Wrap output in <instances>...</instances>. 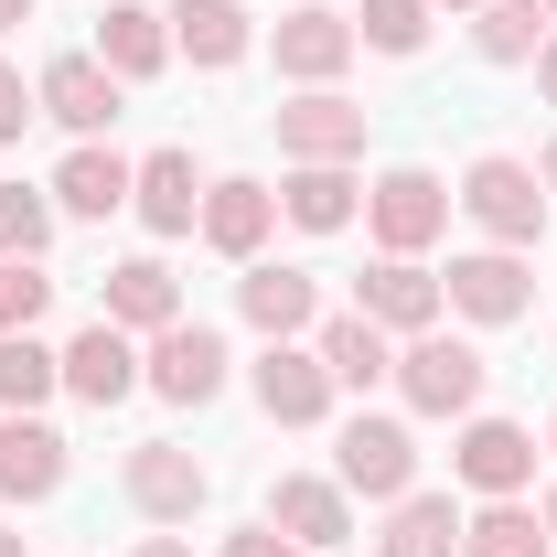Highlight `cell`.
<instances>
[{
    "mask_svg": "<svg viewBox=\"0 0 557 557\" xmlns=\"http://www.w3.org/2000/svg\"><path fill=\"white\" fill-rule=\"evenodd\" d=\"M450 205L483 225V247H547V183H536V161H515V150H483L461 183H450Z\"/></svg>",
    "mask_w": 557,
    "mask_h": 557,
    "instance_id": "6da1fadb",
    "label": "cell"
},
{
    "mask_svg": "<svg viewBox=\"0 0 557 557\" xmlns=\"http://www.w3.org/2000/svg\"><path fill=\"white\" fill-rule=\"evenodd\" d=\"M397 397H408V418H461L483 408V386H493V364H483V344H461V333H408L397 344V375H386Z\"/></svg>",
    "mask_w": 557,
    "mask_h": 557,
    "instance_id": "7a4b0ae2",
    "label": "cell"
},
{
    "mask_svg": "<svg viewBox=\"0 0 557 557\" xmlns=\"http://www.w3.org/2000/svg\"><path fill=\"white\" fill-rule=\"evenodd\" d=\"M450 183L429 172V161H397V172H375L364 183V225H375V258H429L440 236H450Z\"/></svg>",
    "mask_w": 557,
    "mask_h": 557,
    "instance_id": "3957f363",
    "label": "cell"
},
{
    "mask_svg": "<svg viewBox=\"0 0 557 557\" xmlns=\"http://www.w3.org/2000/svg\"><path fill=\"white\" fill-rule=\"evenodd\" d=\"M333 483L364 493V504H397V493H418V429L386 408H354L344 429H333Z\"/></svg>",
    "mask_w": 557,
    "mask_h": 557,
    "instance_id": "277c9868",
    "label": "cell"
},
{
    "mask_svg": "<svg viewBox=\"0 0 557 557\" xmlns=\"http://www.w3.org/2000/svg\"><path fill=\"white\" fill-rule=\"evenodd\" d=\"M225 375H236V354H225V333L194 322V311H183L172 333H150V344H139V386H150L161 408H214V397H225Z\"/></svg>",
    "mask_w": 557,
    "mask_h": 557,
    "instance_id": "5b68a950",
    "label": "cell"
},
{
    "mask_svg": "<svg viewBox=\"0 0 557 557\" xmlns=\"http://www.w3.org/2000/svg\"><path fill=\"white\" fill-rule=\"evenodd\" d=\"M440 300H450L461 322L504 333V322L536 311V258H525V247H461V258L440 269Z\"/></svg>",
    "mask_w": 557,
    "mask_h": 557,
    "instance_id": "8992f818",
    "label": "cell"
},
{
    "mask_svg": "<svg viewBox=\"0 0 557 557\" xmlns=\"http://www.w3.org/2000/svg\"><path fill=\"white\" fill-rule=\"evenodd\" d=\"M450 483H461V493H483V504L525 493V483H536V429H525V418L472 408V418H461V440H450Z\"/></svg>",
    "mask_w": 557,
    "mask_h": 557,
    "instance_id": "52a82bcc",
    "label": "cell"
},
{
    "mask_svg": "<svg viewBox=\"0 0 557 557\" xmlns=\"http://www.w3.org/2000/svg\"><path fill=\"white\" fill-rule=\"evenodd\" d=\"M119 493H129L139 525H194V515H205V493H214V472L183 450V440H139L129 461H119Z\"/></svg>",
    "mask_w": 557,
    "mask_h": 557,
    "instance_id": "ba28073f",
    "label": "cell"
},
{
    "mask_svg": "<svg viewBox=\"0 0 557 557\" xmlns=\"http://www.w3.org/2000/svg\"><path fill=\"white\" fill-rule=\"evenodd\" d=\"M247 397H258V418H269V429H322L344 386H333V364H322L311 344H258V364H247Z\"/></svg>",
    "mask_w": 557,
    "mask_h": 557,
    "instance_id": "9c48e42d",
    "label": "cell"
},
{
    "mask_svg": "<svg viewBox=\"0 0 557 557\" xmlns=\"http://www.w3.org/2000/svg\"><path fill=\"white\" fill-rule=\"evenodd\" d=\"M354 54H364V44H354V11L300 0V11H278V22H269V65L289 75V86H344Z\"/></svg>",
    "mask_w": 557,
    "mask_h": 557,
    "instance_id": "30bf717a",
    "label": "cell"
},
{
    "mask_svg": "<svg viewBox=\"0 0 557 557\" xmlns=\"http://www.w3.org/2000/svg\"><path fill=\"white\" fill-rule=\"evenodd\" d=\"M354 311H364L375 333H397V344L450 322V300H440V269H429V258H375V269L354 278Z\"/></svg>",
    "mask_w": 557,
    "mask_h": 557,
    "instance_id": "8fae6325",
    "label": "cell"
},
{
    "mask_svg": "<svg viewBox=\"0 0 557 557\" xmlns=\"http://www.w3.org/2000/svg\"><path fill=\"white\" fill-rule=\"evenodd\" d=\"M236 311H247L258 344H311V322H322V278H311V269H278V258H247V269H236Z\"/></svg>",
    "mask_w": 557,
    "mask_h": 557,
    "instance_id": "7c38bea8",
    "label": "cell"
},
{
    "mask_svg": "<svg viewBox=\"0 0 557 557\" xmlns=\"http://www.w3.org/2000/svg\"><path fill=\"white\" fill-rule=\"evenodd\" d=\"M33 97H44V119H54L65 139H108L119 108H129V86L97 65V54H54V65L33 75Z\"/></svg>",
    "mask_w": 557,
    "mask_h": 557,
    "instance_id": "4fadbf2b",
    "label": "cell"
},
{
    "mask_svg": "<svg viewBox=\"0 0 557 557\" xmlns=\"http://www.w3.org/2000/svg\"><path fill=\"white\" fill-rule=\"evenodd\" d=\"M194 236H205L214 258H236V269H247V258H269V236H278V183L214 172V183H205V225H194Z\"/></svg>",
    "mask_w": 557,
    "mask_h": 557,
    "instance_id": "5bb4252c",
    "label": "cell"
},
{
    "mask_svg": "<svg viewBox=\"0 0 557 557\" xmlns=\"http://www.w3.org/2000/svg\"><path fill=\"white\" fill-rule=\"evenodd\" d=\"M65 397H75V408H97V418L129 408V397H139V333H119V322L97 311V322L65 344Z\"/></svg>",
    "mask_w": 557,
    "mask_h": 557,
    "instance_id": "9a60e30c",
    "label": "cell"
},
{
    "mask_svg": "<svg viewBox=\"0 0 557 557\" xmlns=\"http://www.w3.org/2000/svg\"><path fill=\"white\" fill-rule=\"evenodd\" d=\"M278 161H364V108L344 86H300L278 108Z\"/></svg>",
    "mask_w": 557,
    "mask_h": 557,
    "instance_id": "2e32d148",
    "label": "cell"
},
{
    "mask_svg": "<svg viewBox=\"0 0 557 557\" xmlns=\"http://www.w3.org/2000/svg\"><path fill=\"white\" fill-rule=\"evenodd\" d=\"M129 183H139V161L129 150H108V139H75L65 161H54V214H75V225H108V214H129Z\"/></svg>",
    "mask_w": 557,
    "mask_h": 557,
    "instance_id": "e0dca14e",
    "label": "cell"
},
{
    "mask_svg": "<svg viewBox=\"0 0 557 557\" xmlns=\"http://www.w3.org/2000/svg\"><path fill=\"white\" fill-rule=\"evenodd\" d=\"M161 22H172V54L194 75H225V65L258 54V11H247V0H172Z\"/></svg>",
    "mask_w": 557,
    "mask_h": 557,
    "instance_id": "ac0fdd59",
    "label": "cell"
},
{
    "mask_svg": "<svg viewBox=\"0 0 557 557\" xmlns=\"http://www.w3.org/2000/svg\"><path fill=\"white\" fill-rule=\"evenodd\" d=\"M97 311H108L119 333H139V344H150V333H172V322H183V278H172V258H150V247L119 258V269L97 278Z\"/></svg>",
    "mask_w": 557,
    "mask_h": 557,
    "instance_id": "d6986e66",
    "label": "cell"
},
{
    "mask_svg": "<svg viewBox=\"0 0 557 557\" xmlns=\"http://www.w3.org/2000/svg\"><path fill=\"white\" fill-rule=\"evenodd\" d=\"M354 214H364V172H354V161H289V172H278V225L344 236Z\"/></svg>",
    "mask_w": 557,
    "mask_h": 557,
    "instance_id": "ffe728a7",
    "label": "cell"
},
{
    "mask_svg": "<svg viewBox=\"0 0 557 557\" xmlns=\"http://www.w3.org/2000/svg\"><path fill=\"white\" fill-rule=\"evenodd\" d=\"M269 525L289 536V547L322 557V547H344V536H354V493L333 483V472H278V483H269Z\"/></svg>",
    "mask_w": 557,
    "mask_h": 557,
    "instance_id": "44dd1931",
    "label": "cell"
},
{
    "mask_svg": "<svg viewBox=\"0 0 557 557\" xmlns=\"http://www.w3.org/2000/svg\"><path fill=\"white\" fill-rule=\"evenodd\" d=\"M129 214L150 236H194V225H205V172H194V150H150L139 183H129Z\"/></svg>",
    "mask_w": 557,
    "mask_h": 557,
    "instance_id": "7402d4cb",
    "label": "cell"
},
{
    "mask_svg": "<svg viewBox=\"0 0 557 557\" xmlns=\"http://www.w3.org/2000/svg\"><path fill=\"white\" fill-rule=\"evenodd\" d=\"M97 65L119 75V86H150V75L172 65V22L150 0H108L97 11Z\"/></svg>",
    "mask_w": 557,
    "mask_h": 557,
    "instance_id": "603a6c76",
    "label": "cell"
},
{
    "mask_svg": "<svg viewBox=\"0 0 557 557\" xmlns=\"http://www.w3.org/2000/svg\"><path fill=\"white\" fill-rule=\"evenodd\" d=\"M311 354L333 364V386H344V397H364V386H386V375H397V333H375L364 311H322V322H311Z\"/></svg>",
    "mask_w": 557,
    "mask_h": 557,
    "instance_id": "cb8c5ba5",
    "label": "cell"
},
{
    "mask_svg": "<svg viewBox=\"0 0 557 557\" xmlns=\"http://www.w3.org/2000/svg\"><path fill=\"white\" fill-rule=\"evenodd\" d=\"M0 493L11 504H54L65 493V429L54 418H0Z\"/></svg>",
    "mask_w": 557,
    "mask_h": 557,
    "instance_id": "d4e9b609",
    "label": "cell"
},
{
    "mask_svg": "<svg viewBox=\"0 0 557 557\" xmlns=\"http://www.w3.org/2000/svg\"><path fill=\"white\" fill-rule=\"evenodd\" d=\"M375 557H461V504L450 493H397L386 504V525H375Z\"/></svg>",
    "mask_w": 557,
    "mask_h": 557,
    "instance_id": "484cf974",
    "label": "cell"
},
{
    "mask_svg": "<svg viewBox=\"0 0 557 557\" xmlns=\"http://www.w3.org/2000/svg\"><path fill=\"white\" fill-rule=\"evenodd\" d=\"M461 557H557V536H547V515L525 493H504V504H472L461 515Z\"/></svg>",
    "mask_w": 557,
    "mask_h": 557,
    "instance_id": "4316f807",
    "label": "cell"
},
{
    "mask_svg": "<svg viewBox=\"0 0 557 557\" xmlns=\"http://www.w3.org/2000/svg\"><path fill=\"white\" fill-rule=\"evenodd\" d=\"M547 0H483V11H472V54H483V65H536V54H547Z\"/></svg>",
    "mask_w": 557,
    "mask_h": 557,
    "instance_id": "83f0119b",
    "label": "cell"
},
{
    "mask_svg": "<svg viewBox=\"0 0 557 557\" xmlns=\"http://www.w3.org/2000/svg\"><path fill=\"white\" fill-rule=\"evenodd\" d=\"M54 386H65V354L44 333H0V418H44Z\"/></svg>",
    "mask_w": 557,
    "mask_h": 557,
    "instance_id": "f1b7e54d",
    "label": "cell"
},
{
    "mask_svg": "<svg viewBox=\"0 0 557 557\" xmlns=\"http://www.w3.org/2000/svg\"><path fill=\"white\" fill-rule=\"evenodd\" d=\"M54 225H65V214H54L44 183H0V258H44Z\"/></svg>",
    "mask_w": 557,
    "mask_h": 557,
    "instance_id": "f546056e",
    "label": "cell"
},
{
    "mask_svg": "<svg viewBox=\"0 0 557 557\" xmlns=\"http://www.w3.org/2000/svg\"><path fill=\"white\" fill-rule=\"evenodd\" d=\"M354 44H364V54H397V65H408L418 44H429V0H364V11H354Z\"/></svg>",
    "mask_w": 557,
    "mask_h": 557,
    "instance_id": "4dcf8cb0",
    "label": "cell"
},
{
    "mask_svg": "<svg viewBox=\"0 0 557 557\" xmlns=\"http://www.w3.org/2000/svg\"><path fill=\"white\" fill-rule=\"evenodd\" d=\"M54 311V278H44V258H0V333H33Z\"/></svg>",
    "mask_w": 557,
    "mask_h": 557,
    "instance_id": "1f68e13d",
    "label": "cell"
},
{
    "mask_svg": "<svg viewBox=\"0 0 557 557\" xmlns=\"http://www.w3.org/2000/svg\"><path fill=\"white\" fill-rule=\"evenodd\" d=\"M33 119H44V97L22 86V65H0V150H11V139L33 129Z\"/></svg>",
    "mask_w": 557,
    "mask_h": 557,
    "instance_id": "d6a6232c",
    "label": "cell"
},
{
    "mask_svg": "<svg viewBox=\"0 0 557 557\" xmlns=\"http://www.w3.org/2000/svg\"><path fill=\"white\" fill-rule=\"evenodd\" d=\"M214 557H311V547H289V536H278L269 515H258V525H236V536H225Z\"/></svg>",
    "mask_w": 557,
    "mask_h": 557,
    "instance_id": "836d02e7",
    "label": "cell"
},
{
    "mask_svg": "<svg viewBox=\"0 0 557 557\" xmlns=\"http://www.w3.org/2000/svg\"><path fill=\"white\" fill-rule=\"evenodd\" d=\"M129 557H194V547H183V536H172V525H150V536H139Z\"/></svg>",
    "mask_w": 557,
    "mask_h": 557,
    "instance_id": "e575fe53",
    "label": "cell"
},
{
    "mask_svg": "<svg viewBox=\"0 0 557 557\" xmlns=\"http://www.w3.org/2000/svg\"><path fill=\"white\" fill-rule=\"evenodd\" d=\"M536 97L557 108V33H547V54H536Z\"/></svg>",
    "mask_w": 557,
    "mask_h": 557,
    "instance_id": "d590c367",
    "label": "cell"
},
{
    "mask_svg": "<svg viewBox=\"0 0 557 557\" xmlns=\"http://www.w3.org/2000/svg\"><path fill=\"white\" fill-rule=\"evenodd\" d=\"M33 11H44V0H0V33H22V22H33Z\"/></svg>",
    "mask_w": 557,
    "mask_h": 557,
    "instance_id": "8d00e7d4",
    "label": "cell"
},
{
    "mask_svg": "<svg viewBox=\"0 0 557 557\" xmlns=\"http://www.w3.org/2000/svg\"><path fill=\"white\" fill-rule=\"evenodd\" d=\"M0 557H33V547H22V525H0Z\"/></svg>",
    "mask_w": 557,
    "mask_h": 557,
    "instance_id": "74e56055",
    "label": "cell"
},
{
    "mask_svg": "<svg viewBox=\"0 0 557 557\" xmlns=\"http://www.w3.org/2000/svg\"><path fill=\"white\" fill-rule=\"evenodd\" d=\"M536 183H547V194H557V139H547V161H536Z\"/></svg>",
    "mask_w": 557,
    "mask_h": 557,
    "instance_id": "f35d334b",
    "label": "cell"
},
{
    "mask_svg": "<svg viewBox=\"0 0 557 557\" xmlns=\"http://www.w3.org/2000/svg\"><path fill=\"white\" fill-rule=\"evenodd\" d=\"M536 515H547V536H557V483H547V504H536Z\"/></svg>",
    "mask_w": 557,
    "mask_h": 557,
    "instance_id": "ab89813d",
    "label": "cell"
},
{
    "mask_svg": "<svg viewBox=\"0 0 557 557\" xmlns=\"http://www.w3.org/2000/svg\"><path fill=\"white\" fill-rule=\"evenodd\" d=\"M429 11H483V0H429Z\"/></svg>",
    "mask_w": 557,
    "mask_h": 557,
    "instance_id": "60d3db41",
    "label": "cell"
},
{
    "mask_svg": "<svg viewBox=\"0 0 557 557\" xmlns=\"http://www.w3.org/2000/svg\"><path fill=\"white\" fill-rule=\"evenodd\" d=\"M547 450H557V418H547Z\"/></svg>",
    "mask_w": 557,
    "mask_h": 557,
    "instance_id": "b9f144b4",
    "label": "cell"
},
{
    "mask_svg": "<svg viewBox=\"0 0 557 557\" xmlns=\"http://www.w3.org/2000/svg\"><path fill=\"white\" fill-rule=\"evenodd\" d=\"M547 22H557V0H547Z\"/></svg>",
    "mask_w": 557,
    "mask_h": 557,
    "instance_id": "7bdbcfd3",
    "label": "cell"
}]
</instances>
